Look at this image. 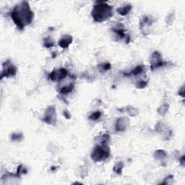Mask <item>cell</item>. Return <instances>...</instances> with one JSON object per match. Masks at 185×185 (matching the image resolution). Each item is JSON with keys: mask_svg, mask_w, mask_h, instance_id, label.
Wrapping results in <instances>:
<instances>
[{"mask_svg": "<svg viewBox=\"0 0 185 185\" xmlns=\"http://www.w3.org/2000/svg\"><path fill=\"white\" fill-rule=\"evenodd\" d=\"M91 15L96 22H104L113 15L112 7L106 2H97V5H94Z\"/></svg>", "mask_w": 185, "mask_h": 185, "instance_id": "7a4b0ae2", "label": "cell"}, {"mask_svg": "<svg viewBox=\"0 0 185 185\" xmlns=\"http://www.w3.org/2000/svg\"><path fill=\"white\" fill-rule=\"evenodd\" d=\"M132 10L131 5H126V6L120 8L117 10V12L121 15H126L129 13V12Z\"/></svg>", "mask_w": 185, "mask_h": 185, "instance_id": "8fae6325", "label": "cell"}, {"mask_svg": "<svg viewBox=\"0 0 185 185\" xmlns=\"http://www.w3.org/2000/svg\"><path fill=\"white\" fill-rule=\"evenodd\" d=\"M147 84V81L145 82L143 80H141V81L139 82V83H138V84H137V88H145V86H146Z\"/></svg>", "mask_w": 185, "mask_h": 185, "instance_id": "d6986e66", "label": "cell"}, {"mask_svg": "<svg viewBox=\"0 0 185 185\" xmlns=\"http://www.w3.org/2000/svg\"><path fill=\"white\" fill-rule=\"evenodd\" d=\"M127 121L124 118H120L117 121V124H116V129L119 132H122L125 129L126 124H127Z\"/></svg>", "mask_w": 185, "mask_h": 185, "instance_id": "9c48e42d", "label": "cell"}, {"mask_svg": "<svg viewBox=\"0 0 185 185\" xmlns=\"http://www.w3.org/2000/svg\"><path fill=\"white\" fill-rule=\"evenodd\" d=\"M11 138L12 140H16V141H17V140H21V139L23 138V135L21 134V133H14V134L12 135Z\"/></svg>", "mask_w": 185, "mask_h": 185, "instance_id": "ac0fdd59", "label": "cell"}, {"mask_svg": "<svg viewBox=\"0 0 185 185\" xmlns=\"http://www.w3.org/2000/svg\"><path fill=\"white\" fill-rule=\"evenodd\" d=\"M122 168H123V163H118L114 167V171L118 174H121L122 172Z\"/></svg>", "mask_w": 185, "mask_h": 185, "instance_id": "4fadbf2b", "label": "cell"}, {"mask_svg": "<svg viewBox=\"0 0 185 185\" xmlns=\"http://www.w3.org/2000/svg\"><path fill=\"white\" fill-rule=\"evenodd\" d=\"M101 112L100 111H96V112H94V113H92V114L90 115V117H89V119H90V120L97 121L101 118Z\"/></svg>", "mask_w": 185, "mask_h": 185, "instance_id": "5bb4252c", "label": "cell"}, {"mask_svg": "<svg viewBox=\"0 0 185 185\" xmlns=\"http://www.w3.org/2000/svg\"><path fill=\"white\" fill-rule=\"evenodd\" d=\"M114 32H115L117 33L118 36H120V38H123L124 36H125L126 34L124 33V30L122 29V28H116V29H112Z\"/></svg>", "mask_w": 185, "mask_h": 185, "instance_id": "2e32d148", "label": "cell"}, {"mask_svg": "<svg viewBox=\"0 0 185 185\" xmlns=\"http://www.w3.org/2000/svg\"><path fill=\"white\" fill-rule=\"evenodd\" d=\"M72 37L69 35H67L63 36L62 38L60 39L59 42V45L61 46L63 49H67L68 48V46L72 44Z\"/></svg>", "mask_w": 185, "mask_h": 185, "instance_id": "ba28073f", "label": "cell"}, {"mask_svg": "<svg viewBox=\"0 0 185 185\" xmlns=\"http://www.w3.org/2000/svg\"><path fill=\"white\" fill-rule=\"evenodd\" d=\"M167 62H165L162 59L161 54L158 51H155L153 53L152 56H151V61H150V69L152 70L159 68V67H163V66L166 65Z\"/></svg>", "mask_w": 185, "mask_h": 185, "instance_id": "5b68a950", "label": "cell"}, {"mask_svg": "<svg viewBox=\"0 0 185 185\" xmlns=\"http://www.w3.org/2000/svg\"><path fill=\"white\" fill-rule=\"evenodd\" d=\"M54 45V42H53L51 39H49V38L44 39V47L50 48V47H53Z\"/></svg>", "mask_w": 185, "mask_h": 185, "instance_id": "e0dca14e", "label": "cell"}, {"mask_svg": "<svg viewBox=\"0 0 185 185\" xmlns=\"http://www.w3.org/2000/svg\"><path fill=\"white\" fill-rule=\"evenodd\" d=\"M68 72L65 68H60L55 69L49 74V79L53 82H59L62 80L65 79L67 76Z\"/></svg>", "mask_w": 185, "mask_h": 185, "instance_id": "52a82bcc", "label": "cell"}, {"mask_svg": "<svg viewBox=\"0 0 185 185\" xmlns=\"http://www.w3.org/2000/svg\"><path fill=\"white\" fill-rule=\"evenodd\" d=\"M99 68L100 71L102 70L103 72H106L111 69V65L109 63H103L99 66Z\"/></svg>", "mask_w": 185, "mask_h": 185, "instance_id": "9a60e30c", "label": "cell"}, {"mask_svg": "<svg viewBox=\"0 0 185 185\" xmlns=\"http://www.w3.org/2000/svg\"><path fill=\"white\" fill-rule=\"evenodd\" d=\"M74 85L72 83V84L68 85H67V86L63 87V88H62L59 90V92L61 94H64V95L69 93V92L72 91V90L74 89Z\"/></svg>", "mask_w": 185, "mask_h": 185, "instance_id": "7c38bea8", "label": "cell"}, {"mask_svg": "<svg viewBox=\"0 0 185 185\" xmlns=\"http://www.w3.org/2000/svg\"><path fill=\"white\" fill-rule=\"evenodd\" d=\"M110 156V149L107 145H97L91 153V158L95 162L106 161Z\"/></svg>", "mask_w": 185, "mask_h": 185, "instance_id": "3957f363", "label": "cell"}, {"mask_svg": "<svg viewBox=\"0 0 185 185\" xmlns=\"http://www.w3.org/2000/svg\"><path fill=\"white\" fill-rule=\"evenodd\" d=\"M144 68H145V67H144L143 65L138 66V67H135L134 69H132V70L131 72H129V73H127V74H125V75H127V76H132V75L136 76V75H138V74H141L142 72H143Z\"/></svg>", "mask_w": 185, "mask_h": 185, "instance_id": "30bf717a", "label": "cell"}, {"mask_svg": "<svg viewBox=\"0 0 185 185\" xmlns=\"http://www.w3.org/2000/svg\"><path fill=\"white\" fill-rule=\"evenodd\" d=\"M17 69L15 65H12V63L10 60H8L3 64V69L2 72L1 78L2 79L3 77H14L17 74Z\"/></svg>", "mask_w": 185, "mask_h": 185, "instance_id": "277c9868", "label": "cell"}, {"mask_svg": "<svg viewBox=\"0 0 185 185\" xmlns=\"http://www.w3.org/2000/svg\"><path fill=\"white\" fill-rule=\"evenodd\" d=\"M11 17L17 27L22 31L26 26L32 23L34 14L30 8L28 2H22L14 8Z\"/></svg>", "mask_w": 185, "mask_h": 185, "instance_id": "6da1fadb", "label": "cell"}, {"mask_svg": "<svg viewBox=\"0 0 185 185\" xmlns=\"http://www.w3.org/2000/svg\"><path fill=\"white\" fill-rule=\"evenodd\" d=\"M43 121L46 123L54 125L56 122V110H55L54 106H49L46 109L44 114Z\"/></svg>", "mask_w": 185, "mask_h": 185, "instance_id": "8992f818", "label": "cell"}]
</instances>
